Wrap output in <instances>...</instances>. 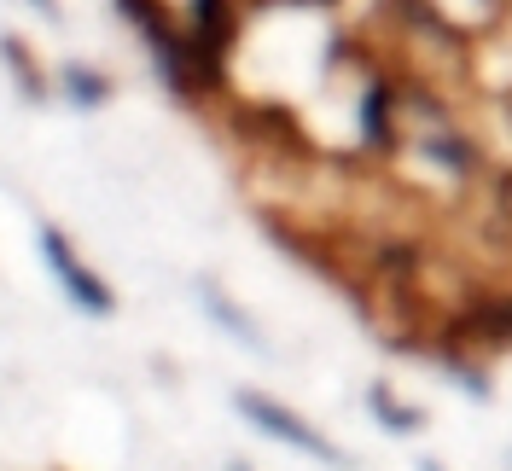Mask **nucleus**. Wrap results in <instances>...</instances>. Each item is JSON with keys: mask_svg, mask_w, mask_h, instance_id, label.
Returning a JSON list of instances; mask_svg holds the SVG:
<instances>
[{"mask_svg": "<svg viewBox=\"0 0 512 471\" xmlns=\"http://www.w3.org/2000/svg\"><path fill=\"white\" fill-rule=\"evenodd\" d=\"M239 413H245V419H256V425H268V431H274L280 442H291V448H309V454H315V460H326V466H338V460H344L332 442L315 437L297 413H286L280 402H268V396H251V390H245V396H239Z\"/></svg>", "mask_w": 512, "mask_h": 471, "instance_id": "1", "label": "nucleus"}, {"mask_svg": "<svg viewBox=\"0 0 512 471\" xmlns=\"http://www.w3.org/2000/svg\"><path fill=\"white\" fill-rule=\"evenodd\" d=\"M41 251H47V262H53V274H59V280L70 285V297H76L82 309H88V314H111V297H105V285H99L94 274H88V268L76 262V251L64 245L59 233H41Z\"/></svg>", "mask_w": 512, "mask_h": 471, "instance_id": "2", "label": "nucleus"}, {"mask_svg": "<svg viewBox=\"0 0 512 471\" xmlns=\"http://www.w3.org/2000/svg\"><path fill=\"white\" fill-rule=\"evenodd\" d=\"M70 88H76V94L88 99V105H94V99L105 94V82H99V76H88V70H70Z\"/></svg>", "mask_w": 512, "mask_h": 471, "instance_id": "3", "label": "nucleus"}, {"mask_svg": "<svg viewBox=\"0 0 512 471\" xmlns=\"http://www.w3.org/2000/svg\"><path fill=\"white\" fill-rule=\"evenodd\" d=\"M373 408H379V419H390V425H419V413L390 408V396H373Z\"/></svg>", "mask_w": 512, "mask_h": 471, "instance_id": "4", "label": "nucleus"}, {"mask_svg": "<svg viewBox=\"0 0 512 471\" xmlns=\"http://www.w3.org/2000/svg\"><path fill=\"white\" fill-rule=\"evenodd\" d=\"M35 6H41V12H53V0H35Z\"/></svg>", "mask_w": 512, "mask_h": 471, "instance_id": "5", "label": "nucleus"}]
</instances>
